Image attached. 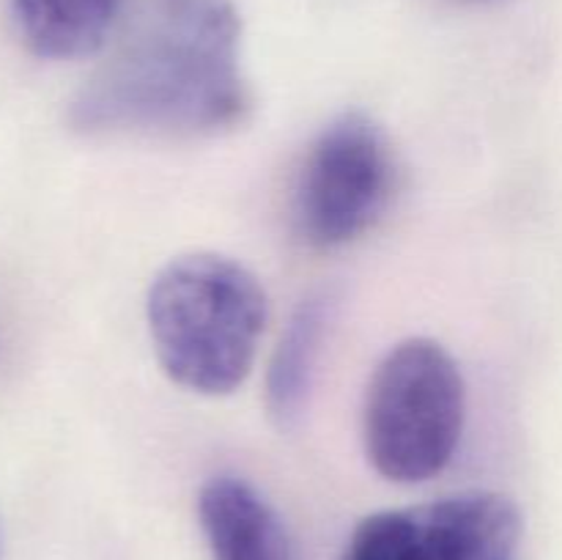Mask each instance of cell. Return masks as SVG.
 I'll return each mask as SVG.
<instances>
[{
	"mask_svg": "<svg viewBox=\"0 0 562 560\" xmlns=\"http://www.w3.org/2000/svg\"><path fill=\"white\" fill-rule=\"evenodd\" d=\"M250 110L234 0H132L69 124L86 137L206 141L239 130Z\"/></svg>",
	"mask_w": 562,
	"mask_h": 560,
	"instance_id": "cell-1",
	"label": "cell"
},
{
	"mask_svg": "<svg viewBox=\"0 0 562 560\" xmlns=\"http://www.w3.org/2000/svg\"><path fill=\"white\" fill-rule=\"evenodd\" d=\"M146 318L170 382L217 399L250 377L269 300L245 264L220 253H187L154 275Z\"/></svg>",
	"mask_w": 562,
	"mask_h": 560,
	"instance_id": "cell-2",
	"label": "cell"
},
{
	"mask_svg": "<svg viewBox=\"0 0 562 560\" xmlns=\"http://www.w3.org/2000/svg\"><path fill=\"white\" fill-rule=\"evenodd\" d=\"M464 421V373L439 340H401L373 368L362 404V445L387 481L437 478L453 461Z\"/></svg>",
	"mask_w": 562,
	"mask_h": 560,
	"instance_id": "cell-3",
	"label": "cell"
},
{
	"mask_svg": "<svg viewBox=\"0 0 562 560\" xmlns=\"http://www.w3.org/2000/svg\"><path fill=\"white\" fill-rule=\"evenodd\" d=\"M395 190V154L373 115L346 110L311 143L294 190L296 234L307 247L338 250L373 228Z\"/></svg>",
	"mask_w": 562,
	"mask_h": 560,
	"instance_id": "cell-4",
	"label": "cell"
},
{
	"mask_svg": "<svg viewBox=\"0 0 562 560\" xmlns=\"http://www.w3.org/2000/svg\"><path fill=\"white\" fill-rule=\"evenodd\" d=\"M521 514L497 492H467L366 516L344 560H516Z\"/></svg>",
	"mask_w": 562,
	"mask_h": 560,
	"instance_id": "cell-5",
	"label": "cell"
},
{
	"mask_svg": "<svg viewBox=\"0 0 562 560\" xmlns=\"http://www.w3.org/2000/svg\"><path fill=\"white\" fill-rule=\"evenodd\" d=\"M198 522L212 560H302L278 508L239 475L203 483Z\"/></svg>",
	"mask_w": 562,
	"mask_h": 560,
	"instance_id": "cell-6",
	"label": "cell"
},
{
	"mask_svg": "<svg viewBox=\"0 0 562 560\" xmlns=\"http://www.w3.org/2000/svg\"><path fill=\"white\" fill-rule=\"evenodd\" d=\"M335 305L333 291H313L296 305L280 335L267 371V410L280 428L296 426L305 415L335 322Z\"/></svg>",
	"mask_w": 562,
	"mask_h": 560,
	"instance_id": "cell-7",
	"label": "cell"
},
{
	"mask_svg": "<svg viewBox=\"0 0 562 560\" xmlns=\"http://www.w3.org/2000/svg\"><path fill=\"white\" fill-rule=\"evenodd\" d=\"M132 0H11L22 42L38 58L75 60L108 47Z\"/></svg>",
	"mask_w": 562,
	"mask_h": 560,
	"instance_id": "cell-8",
	"label": "cell"
},
{
	"mask_svg": "<svg viewBox=\"0 0 562 560\" xmlns=\"http://www.w3.org/2000/svg\"><path fill=\"white\" fill-rule=\"evenodd\" d=\"M459 3H497V0H459Z\"/></svg>",
	"mask_w": 562,
	"mask_h": 560,
	"instance_id": "cell-9",
	"label": "cell"
},
{
	"mask_svg": "<svg viewBox=\"0 0 562 560\" xmlns=\"http://www.w3.org/2000/svg\"><path fill=\"white\" fill-rule=\"evenodd\" d=\"M0 549H3V536H0Z\"/></svg>",
	"mask_w": 562,
	"mask_h": 560,
	"instance_id": "cell-10",
	"label": "cell"
}]
</instances>
